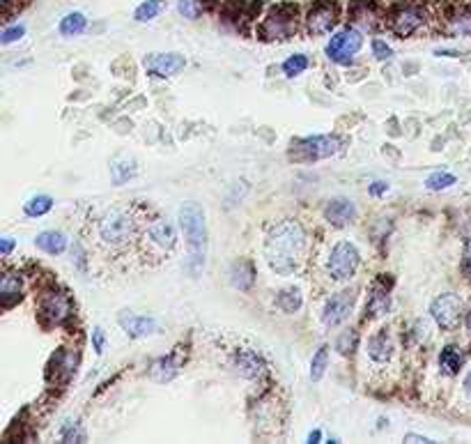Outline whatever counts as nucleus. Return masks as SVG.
I'll return each mask as SVG.
<instances>
[{
    "label": "nucleus",
    "instance_id": "47",
    "mask_svg": "<svg viewBox=\"0 0 471 444\" xmlns=\"http://www.w3.org/2000/svg\"><path fill=\"white\" fill-rule=\"evenodd\" d=\"M467 330L471 332V311L467 313Z\"/></svg>",
    "mask_w": 471,
    "mask_h": 444
},
{
    "label": "nucleus",
    "instance_id": "13",
    "mask_svg": "<svg viewBox=\"0 0 471 444\" xmlns=\"http://www.w3.org/2000/svg\"><path fill=\"white\" fill-rule=\"evenodd\" d=\"M430 313L437 320V325L441 330H455L458 323H460V313H462V299L453 293H446V295H439L433 304H430Z\"/></svg>",
    "mask_w": 471,
    "mask_h": 444
},
{
    "label": "nucleus",
    "instance_id": "10",
    "mask_svg": "<svg viewBox=\"0 0 471 444\" xmlns=\"http://www.w3.org/2000/svg\"><path fill=\"white\" fill-rule=\"evenodd\" d=\"M39 315L48 325H63L72 315V299L63 291H46L39 299Z\"/></svg>",
    "mask_w": 471,
    "mask_h": 444
},
{
    "label": "nucleus",
    "instance_id": "37",
    "mask_svg": "<svg viewBox=\"0 0 471 444\" xmlns=\"http://www.w3.org/2000/svg\"><path fill=\"white\" fill-rule=\"evenodd\" d=\"M63 440H65V442H85V433L81 431V426H78V423H65Z\"/></svg>",
    "mask_w": 471,
    "mask_h": 444
},
{
    "label": "nucleus",
    "instance_id": "30",
    "mask_svg": "<svg viewBox=\"0 0 471 444\" xmlns=\"http://www.w3.org/2000/svg\"><path fill=\"white\" fill-rule=\"evenodd\" d=\"M85 23H87V18L81 12H72V14H67L60 21V33L67 35V37L78 35V33L85 31Z\"/></svg>",
    "mask_w": 471,
    "mask_h": 444
},
{
    "label": "nucleus",
    "instance_id": "31",
    "mask_svg": "<svg viewBox=\"0 0 471 444\" xmlns=\"http://www.w3.org/2000/svg\"><path fill=\"white\" fill-rule=\"evenodd\" d=\"M327 364H329V347L322 345L320 350L313 354V362H310V380H320L322 375L327 371Z\"/></svg>",
    "mask_w": 471,
    "mask_h": 444
},
{
    "label": "nucleus",
    "instance_id": "27",
    "mask_svg": "<svg viewBox=\"0 0 471 444\" xmlns=\"http://www.w3.org/2000/svg\"><path fill=\"white\" fill-rule=\"evenodd\" d=\"M163 7H166V0H145V3H141L139 7H136L134 18L136 21H141V23L152 21V18H156L163 12Z\"/></svg>",
    "mask_w": 471,
    "mask_h": 444
},
{
    "label": "nucleus",
    "instance_id": "32",
    "mask_svg": "<svg viewBox=\"0 0 471 444\" xmlns=\"http://www.w3.org/2000/svg\"><path fill=\"white\" fill-rule=\"evenodd\" d=\"M53 207V198L51 196H35L26 202V215L28 217H42L48 210Z\"/></svg>",
    "mask_w": 471,
    "mask_h": 444
},
{
    "label": "nucleus",
    "instance_id": "21",
    "mask_svg": "<svg viewBox=\"0 0 471 444\" xmlns=\"http://www.w3.org/2000/svg\"><path fill=\"white\" fill-rule=\"evenodd\" d=\"M120 325L122 330L131 336V339H141L154 332V318H145V315H120Z\"/></svg>",
    "mask_w": 471,
    "mask_h": 444
},
{
    "label": "nucleus",
    "instance_id": "20",
    "mask_svg": "<svg viewBox=\"0 0 471 444\" xmlns=\"http://www.w3.org/2000/svg\"><path fill=\"white\" fill-rule=\"evenodd\" d=\"M51 373H55L58 382H70L76 373V354L70 350H60L51 362Z\"/></svg>",
    "mask_w": 471,
    "mask_h": 444
},
{
    "label": "nucleus",
    "instance_id": "26",
    "mask_svg": "<svg viewBox=\"0 0 471 444\" xmlns=\"http://www.w3.org/2000/svg\"><path fill=\"white\" fill-rule=\"evenodd\" d=\"M462 362H465V354L460 352L458 347H453V345L444 347V350H441V354H439L441 371L448 373V375H455L460 369H462Z\"/></svg>",
    "mask_w": 471,
    "mask_h": 444
},
{
    "label": "nucleus",
    "instance_id": "44",
    "mask_svg": "<svg viewBox=\"0 0 471 444\" xmlns=\"http://www.w3.org/2000/svg\"><path fill=\"white\" fill-rule=\"evenodd\" d=\"M405 442H433L430 438H423V435H414V433H409V435H405Z\"/></svg>",
    "mask_w": 471,
    "mask_h": 444
},
{
    "label": "nucleus",
    "instance_id": "23",
    "mask_svg": "<svg viewBox=\"0 0 471 444\" xmlns=\"http://www.w3.org/2000/svg\"><path fill=\"white\" fill-rule=\"evenodd\" d=\"M389 306H391L389 291L381 283H375V286H372L368 304H366V313L372 315V318H379V315H384L389 311Z\"/></svg>",
    "mask_w": 471,
    "mask_h": 444
},
{
    "label": "nucleus",
    "instance_id": "6",
    "mask_svg": "<svg viewBox=\"0 0 471 444\" xmlns=\"http://www.w3.org/2000/svg\"><path fill=\"white\" fill-rule=\"evenodd\" d=\"M297 33V7L278 5L264 18L260 28V37L264 42H286Z\"/></svg>",
    "mask_w": 471,
    "mask_h": 444
},
{
    "label": "nucleus",
    "instance_id": "19",
    "mask_svg": "<svg viewBox=\"0 0 471 444\" xmlns=\"http://www.w3.org/2000/svg\"><path fill=\"white\" fill-rule=\"evenodd\" d=\"M182 366V359H180V352H173L168 357H159V359H154L152 366H150V378L154 382H170L175 375H178Z\"/></svg>",
    "mask_w": 471,
    "mask_h": 444
},
{
    "label": "nucleus",
    "instance_id": "4",
    "mask_svg": "<svg viewBox=\"0 0 471 444\" xmlns=\"http://www.w3.org/2000/svg\"><path fill=\"white\" fill-rule=\"evenodd\" d=\"M175 244H178V233L168 219L152 212L145 221L143 228V239H141V265L143 267H154L161 265L163 260L173 256Z\"/></svg>",
    "mask_w": 471,
    "mask_h": 444
},
{
    "label": "nucleus",
    "instance_id": "33",
    "mask_svg": "<svg viewBox=\"0 0 471 444\" xmlns=\"http://www.w3.org/2000/svg\"><path fill=\"white\" fill-rule=\"evenodd\" d=\"M178 9L184 18H198L205 12V0H178Z\"/></svg>",
    "mask_w": 471,
    "mask_h": 444
},
{
    "label": "nucleus",
    "instance_id": "46",
    "mask_svg": "<svg viewBox=\"0 0 471 444\" xmlns=\"http://www.w3.org/2000/svg\"><path fill=\"white\" fill-rule=\"evenodd\" d=\"M320 438H322V433H320V431H313L310 435H308V442H320Z\"/></svg>",
    "mask_w": 471,
    "mask_h": 444
},
{
    "label": "nucleus",
    "instance_id": "41",
    "mask_svg": "<svg viewBox=\"0 0 471 444\" xmlns=\"http://www.w3.org/2000/svg\"><path fill=\"white\" fill-rule=\"evenodd\" d=\"M92 343H94V350H97V354H102L104 352V345H106V336H104V330H97L92 332Z\"/></svg>",
    "mask_w": 471,
    "mask_h": 444
},
{
    "label": "nucleus",
    "instance_id": "12",
    "mask_svg": "<svg viewBox=\"0 0 471 444\" xmlns=\"http://www.w3.org/2000/svg\"><path fill=\"white\" fill-rule=\"evenodd\" d=\"M306 33L308 35H327L338 23V7L333 0H320L306 14Z\"/></svg>",
    "mask_w": 471,
    "mask_h": 444
},
{
    "label": "nucleus",
    "instance_id": "43",
    "mask_svg": "<svg viewBox=\"0 0 471 444\" xmlns=\"http://www.w3.org/2000/svg\"><path fill=\"white\" fill-rule=\"evenodd\" d=\"M386 189H389L386 182H375V185L370 187V194H372V196H379V194H384Z\"/></svg>",
    "mask_w": 471,
    "mask_h": 444
},
{
    "label": "nucleus",
    "instance_id": "1",
    "mask_svg": "<svg viewBox=\"0 0 471 444\" xmlns=\"http://www.w3.org/2000/svg\"><path fill=\"white\" fill-rule=\"evenodd\" d=\"M152 210L145 202H117L92 215L85 228V244L90 254L115 269H134L141 265V239Z\"/></svg>",
    "mask_w": 471,
    "mask_h": 444
},
{
    "label": "nucleus",
    "instance_id": "42",
    "mask_svg": "<svg viewBox=\"0 0 471 444\" xmlns=\"http://www.w3.org/2000/svg\"><path fill=\"white\" fill-rule=\"evenodd\" d=\"M14 249V239L12 237H3V242H0V254L3 256H9V251Z\"/></svg>",
    "mask_w": 471,
    "mask_h": 444
},
{
    "label": "nucleus",
    "instance_id": "25",
    "mask_svg": "<svg viewBox=\"0 0 471 444\" xmlns=\"http://www.w3.org/2000/svg\"><path fill=\"white\" fill-rule=\"evenodd\" d=\"M35 244L42 251H46V254L55 256V254H63L67 249V237L63 233H58V230H44V233L37 235Z\"/></svg>",
    "mask_w": 471,
    "mask_h": 444
},
{
    "label": "nucleus",
    "instance_id": "22",
    "mask_svg": "<svg viewBox=\"0 0 471 444\" xmlns=\"http://www.w3.org/2000/svg\"><path fill=\"white\" fill-rule=\"evenodd\" d=\"M230 283L237 288V291H249L255 283V269L249 260H237L230 267Z\"/></svg>",
    "mask_w": 471,
    "mask_h": 444
},
{
    "label": "nucleus",
    "instance_id": "38",
    "mask_svg": "<svg viewBox=\"0 0 471 444\" xmlns=\"http://www.w3.org/2000/svg\"><path fill=\"white\" fill-rule=\"evenodd\" d=\"M372 55H375L377 60H389V58L394 55V51H391V46L386 42L375 40V42H372Z\"/></svg>",
    "mask_w": 471,
    "mask_h": 444
},
{
    "label": "nucleus",
    "instance_id": "5",
    "mask_svg": "<svg viewBox=\"0 0 471 444\" xmlns=\"http://www.w3.org/2000/svg\"><path fill=\"white\" fill-rule=\"evenodd\" d=\"M180 226L186 239V249H189V272L195 276L200 274L205 265V256H207V226H205V210L198 202H184L180 207Z\"/></svg>",
    "mask_w": 471,
    "mask_h": 444
},
{
    "label": "nucleus",
    "instance_id": "16",
    "mask_svg": "<svg viewBox=\"0 0 471 444\" xmlns=\"http://www.w3.org/2000/svg\"><path fill=\"white\" fill-rule=\"evenodd\" d=\"M145 72L150 76H156V79H168V76L178 74L184 70V55L180 53H152L145 58Z\"/></svg>",
    "mask_w": 471,
    "mask_h": 444
},
{
    "label": "nucleus",
    "instance_id": "14",
    "mask_svg": "<svg viewBox=\"0 0 471 444\" xmlns=\"http://www.w3.org/2000/svg\"><path fill=\"white\" fill-rule=\"evenodd\" d=\"M394 357H396V341L386 330L377 332L368 341V359L375 371H384L394 362Z\"/></svg>",
    "mask_w": 471,
    "mask_h": 444
},
{
    "label": "nucleus",
    "instance_id": "8",
    "mask_svg": "<svg viewBox=\"0 0 471 444\" xmlns=\"http://www.w3.org/2000/svg\"><path fill=\"white\" fill-rule=\"evenodd\" d=\"M359 251L352 242H338L336 247L331 249L329 263H327V272L333 281H350L354 276L357 267H359Z\"/></svg>",
    "mask_w": 471,
    "mask_h": 444
},
{
    "label": "nucleus",
    "instance_id": "17",
    "mask_svg": "<svg viewBox=\"0 0 471 444\" xmlns=\"http://www.w3.org/2000/svg\"><path fill=\"white\" fill-rule=\"evenodd\" d=\"M446 33L453 37H471V7L455 5L446 14Z\"/></svg>",
    "mask_w": 471,
    "mask_h": 444
},
{
    "label": "nucleus",
    "instance_id": "9",
    "mask_svg": "<svg viewBox=\"0 0 471 444\" xmlns=\"http://www.w3.org/2000/svg\"><path fill=\"white\" fill-rule=\"evenodd\" d=\"M363 46V37L357 28H345L338 35L331 37V42L327 44V53L333 63L347 65L352 58L359 53V49Z\"/></svg>",
    "mask_w": 471,
    "mask_h": 444
},
{
    "label": "nucleus",
    "instance_id": "34",
    "mask_svg": "<svg viewBox=\"0 0 471 444\" xmlns=\"http://www.w3.org/2000/svg\"><path fill=\"white\" fill-rule=\"evenodd\" d=\"M357 343H359V334L354 330H347V332H342L338 336L336 347H338L340 354H352V352L357 350Z\"/></svg>",
    "mask_w": 471,
    "mask_h": 444
},
{
    "label": "nucleus",
    "instance_id": "35",
    "mask_svg": "<svg viewBox=\"0 0 471 444\" xmlns=\"http://www.w3.org/2000/svg\"><path fill=\"white\" fill-rule=\"evenodd\" d=\"M308 67V58L303 55V53H297V55H292V58H288L286 63H283V72H286L288 76H297V74H301L303 70Z\"/></svg>",
    "mask_w": 471,
    "mask_h": 444
},
{
    "label": "nucleus",
    "instance_id": "7",
    "mask_svg": "<svg viewBox=\"0 0 471 444\" xmlns=\"http://www.w3.org/2000/svg\"><path fill=\"white\" fill-rule=\"evenodd\" d=\"M345 148V141L338 136H313L292 143V159L297 161H315L336 157Z\"/></svg>",
    "mask_w": 471,
    "mask_h": 444
},
{
    "label": "nucleus",
    "instance_id": "36",
    "mask_svg": "<svg viewBox=\"0 0 471 444\" xmlns=\"http://www.w3.org/2000/svg\"><path fill=\"white\" fill-rule=\"evenodd\" d=\"M428 189L430 191H441V189H448L450 185H455V175H450V173H435V175L428 178Z\"/></svg>",
    "mask_w": 471,
    "mask_h": 444
},
{
    "label": "nucleus",
    "instance_id": "15",
    "mask_svg": "<svg viewBox=\"0 0 471 444\" xmlns=\"http://www.w3.org/2000/svg\"><path fill=\"white\" fill-rule=\"evenodd\" d=\"M357 295L354 291H342L338 295H333L329 302L325 304V313H322V323L327 327H338L350 318L352 308H354Z\"/></svg>",
    "mask_w": 471,
    "mask_h": 444
},
{
    "label": "nucleus",
    "instance_id": "45",
    "mask_svg": "<svg viewBox=\"0 0 471 444\" xmlns=\"http://www.w3.org/2000/svg\"><path fill=\"white\" fill-rule=\"evenodd\" d=\"M465 394H467V399L471 401V373L465 378Z\"/></svg>",
    "mask_w": 471,
    "mask_h": 444
},
{
    "label": "nucleus",
    "instance_id": "24",
    "mask_svg": "<svg viewBox=\"0 0 471 444\" xmlns=\"http://www.w3.org/2000/svg\"><path fill=\"white\" fill-rule=\"evenodd\" d=\"M0 299H3V306L9 308L14 302L21 299V278L12 272L3 274V281H0Z\"/></svg>",
    "mask_w": 471,
    "mask_h": 444
},
{
    "label": "nucleus",
    "instance_id": "29",
    "mask_svg": "<svg viewBox=\"0 0 471 444\" xmlns=\"http://www.w3.org/2000/svg\"><path fill=\"white\" fill-rule=\"evenodd\" d=\"M301 302L303 299H301V293L297 291V288H286V291H281V295L276 299L278 308L286 313H297L301 308Z\"/></svg>",
    "mask_w": 471,
    "mask_h": 444
},
{
    "label": "nucleus",
    "instance_id": "2",
    "mask_svg": "<svg viewBox=\"0 0 471 444\" xmlns=\"http://www.w3.org/2000/svg\"><path fill=\"white\" fill-rule=\"evenodd\" d=\"M308 256V235L297 219L271 221L264 233V258L281 276L299 272Z\"/></svg>",
    "mask_w": 471,
    "mask_h": 444
},
{
    "label": "nucleus",
    "instance_id": "18",
    "mask_svg": "<svg viewBox=\"0 0 471 444\" xmlns=\"http://www.w3.org/2000/svg\"><path fill=\"white\" fill-rule=\"evenodd\" d=\"M354 215H357L354 202L347 200V198H333V200L327 202V207H325V217H327V221H329V224L336 226V228L347 226L350 221L354 219Z\"/></svg>",
    "mask_w": 471,
    "mask_h": 444
},
{
    "label": "nucleus",
    "instance_id": "40",
    "mask_svg": "<svg viewBox=\"0 0 471 444\" xmlns=\"http://www.w3.org/2000/svg\"><path fill=\"white\" fill-rule=\"evenodd\" d=\"M462 269H465V274L471 278V237H467V242H465V254H462Z\"/></svg>",
    "mask_w": 471,
    "mask_h": 444
},
{
    "label": "nucleus",
    "instance_id": "39",
    "mask_svg": "<svg viewBox=\"0 0 471 444\" xmlns=\"http://www.w3.org/2000/svg\"><path fill=\"white\" fill-rule=\"evenodd\" d=\"M26 35V26H12V28H5L3 33V44H12L16 40H21Z\"/></svg>",
    "mask_w": 471,
    "mask_h": 444
},
{
    "label": "nucleus",
    "instance_id": "28",
    "mask_svg": "<svg viewBox=\"0 0 471 444\" xmlns=\"http://www.w3.org/2000/svg\"><path fill=\"white\" fill-rule=\"evenodd\" d=\"M111 170H113V182H115V185H122L124 180H129L134 173H136L134 159L126 157V154H120V157L113 161Z\"/></svg>",
    "mask_w": 471,
    "mask_h": 444
},
{
    "label": "nucleus",
    "instance_id": "11",
    "mask_svg": "<svg viewBox=\"0 0 471 444\" xmlns=\"http://www.w3.org/2000/svg\"><path fill=\"white\" fill-rule=\"evenodd\" d=\"M428 14L421 5H402L391 14V31L400 37H409L426 26Z\"/></svg>",
    "mask_w": 471,
    "mask_h": 444
},
{
    "label": "nucleus",
    "instance_id": "3",
    "mask_svg": "<svg viewBox=\"0 0 471 444\" xmlns=\"http://www.w3.org/2000/svg\"><path fill=\"white\" fill-rule=\"evenodd\" d=\"M217 352L221 354L223 371H230L242 380L262 382L269 375V364L264 359V354L242 336L239 339L237 336H225L217 343Z\"/></svg>",
    "mask_w": 471,
    "mask_h": 444
}]
</instances>
